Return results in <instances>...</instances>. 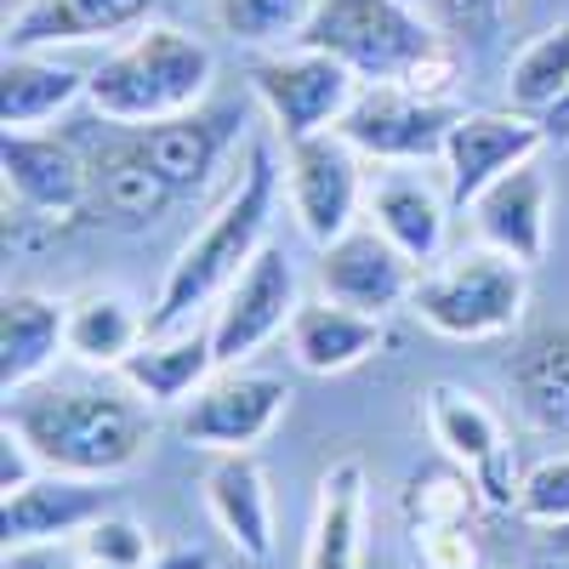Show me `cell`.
<instances>
[{
    "label": "cell",
    "instance_id": "cell-29",
    "mask_svg": "<svg viewBox=\"0 0 569 569\" xmlns=\"http://www.w3.org/2000/svg\"><path fill=\"white\" fill-rule=\"evenodd\" d=\"M319 0H217V23L240 46H297Z\"/></svg>",
    "mask_w": 569,
    "mask_h": 569
},
{
    "label": "cell",
    "instance_id": "cell-26",
    "mask_svg": "<svg viewBox=\"0 0 569 569\" xmlns=\"http://www.w3.org/2000/svg\"><path fill=\"white\" fill-rule=\"evenodd\" d=\"M149 337V313H137L120 291H86L69 302V353L80 365L120 370Z\"/></svg>",
    "mask_w": 569,
    "mask_h": 569
},
{
    "label": "cell",
    "instance_id": "cell-14",
    "mask_svg": "<svg viewBox=\"0 0 569 569\" xmlns=\"http://www.w3.org/2000/svg\"><path fill=\"white\" fill-rule=\"evenodd\" d=\"M479 246H496L507 257H518L525 268H536L547 257V228H552V182L536 160L501 171L479 200L467 206Z\"/></svg>",
    "mask_w": 569,
    "mask_h": 569
},
{
    "label": "cell",
    "instance_id": "cell-22",
    "mask_svg": "<svg viewBox=\"0 0 569 569\" xmlns=\"http://www.w3.org/2000/svg\"><path fill=\"white\" fill-rule=\"evenodd\" d=\"M376 348H382V319H370L359 308H342L330 297L302 302L297 319H291V353L313 376H342V370L365 365Z\"/></svg>",
    "mask_w": 569,
    "mask_h": 569
},
{
    "label": "cell",
    "instance_id": "cell-5",
    "mask_svg": "<svg viewBox=\"0 0 569 569\" xmlns=\"http://www.w3.org/2000/svg\"><path fill=\"white\" fill-rule=\"evenodd\" d=\"M297 46L342 58L359 80H399L416 91H445L450 58L439 34L410 12L405 0H319Z\"/></svg>",
    "mask_w": 569,
    "mask_h": 569
},
{
    "label": "cell",
    "instance_id": "cell-3",
    "mask_svg": "<svg viewBox=\"0 0 569 569\" xmlns=\"http://www.w3.org/2000/svg\"><path fill=\"white\" fill-rule=\"evenodd\" d=\"M222 149H228V120L182 114L160 126H137L91 166V200L114 222H154L211 177Z\"/></svg>",
    "mask_w": 569,
    "mask_h": 569
},
{
    "label": "cell",
    "instance_id": "cell-17",
    "mask_svg": "<svg viewBox=\"0 0 569 569\" xmlns=\"http://www.w3.org/2000/svg\"><path fill=\"white\" fill-rule=\"evenodd\" d=\"M154 12V0H23L7 18L12 52H46V46H74V40H109L137 29Z\"/></svg>",
    "mask_w": 569,
    "mask_h": 569
},
{
    "label": "cell",
    "instance_id": "cell-16",
    "mask_svg": "<svg viewBox=\"0 0 569 569\" xmlns=\"http://www.w3.org/2000/svg\"><path fill=\"white\" fill-rule=\"evenodd\" d=\"M109 512V490L103 479H69V472H40L34 485L7 496L0 530L7 547H29V541H63L80 536L86 525H98Z\"/></svg>",
    "mask_w": 569,
    "mask_h": 569
},
{
    "label": "cell",
    "instance_id": "cell-33",
    "mask_svg": "<svg viewBox=\"0 0 569 569\" xmlns=\"http://www.w3.org/2000/svg\"><path fill=\"white\" fill-rule=\"evenodd\" d=\"M467 507H472V490L461 479H416V490H410V512L421 518V525L467 518Z\"/></svg>",
    "mask_w": 569,
    "mask_h": 569
},
{
    "label": "cell",
    "instance_id": "cell-20",
    "mask_svg": "<svg viewBox=\"0 0 569 569\" xmlns=\"http://www.w3.org/2000/svg\"><path fill=\"white\" fill-rule=\"evenodd\" d=\"M365 206H370V222L382 228L416 268H433L445 257V233H450V211H456L450 194H433L421 177L388 171L365 194Z\"/></svg>",
    "mask_w": 569,
    "mask_h": 569
},
{
    "label": "cell",
    "instance_id": "cell-36",
    "mask_svg": "<svg viewBox=\"0 0 569 569\" xmlns=\"http://www.w3.org/2000/svg\"><path fill=\"white\" fill-rule=\"evenodd\" d=\"M536 126H541V137H547V149H569V86H563V98H558Z\"/></svg>",
    "mask_w": 569,
    "mask_h": 569
},
{
    "label": "cell",
    "instance_id": "cell-23",
    "mask_svg": "<svg viewBox=\"0 0 569 569\" xmlns=\"http://www.w3.org/2000/svg\"><path fill=\"white\" fill-rule=\"evenodd\" d=\"M507 382H512V399L530 427L569 433V330H558V325L530 330L507 365Z\"/></svg>",
    "mask_w": 569,
    "mask_h": 569
},
{
    "label": "cell",
    "instance_id": "cell-38",
    "mask_svg": "<svg viewBox=\"0 0 569 569\" xmlns=\"http://www.w3.org/2000/svg\"><path fill=\"white\" fill-rule=\"evenodd\" d=\"M149 569H211V552H200V547H171V552H160Z\"/></svg>",
    "mask_w": 569,
    "mask_h": 569
},
{
    "label": "cell",
    "instance_id": "cell-18",
    "mask_svg": "<svg viewBox=\"0 0 569 569\" xmlns=\"http://www.w3.org/2000/svg\"><path fill=\"white\" fill-rule=\"evenodd\" d=\"M217 348H211V325L206 330H166V337H142L137 353L120 365L126 388L149 405H182L194 399L211 376H217Z\"/></svg>",
    "mask_w": 569,
    "mask_h": 569
},
{
    "label": "cell",
    "instance_id": "cell-32",
    "mask_svg": "<svg viewBox=\"0 0 569 569\" xmlns=\"http://www.w3.org/2000/svg\"><path fill=\"white\" fill-rule=\"evenodd\" d=\"M416 552H421V569H479V541H472L467 518H445V525H421Z\"/></svg>",
    "mask_w": 569,
    "mask_h": 569
},
{
    "label": "cell",
    "instance_id": "cell-7",
    "mask_svg": "<svg viewBox=\"0 0 569 569\" xmlns=\"http://www.w3.org/2000/svg\"><path fill=\"white\" fill-rule=\"evenodd\" d=\"M284 188H291L297 228L313 246H330L353 228L365 206V154L342 131H313L284 142Z\"/></svg>",
    "mask_w": 569,
    "mask_h": 569
},
{
    "label": "cell",
    "instance_id": "cell-34",
    "mask_svg": "<svg viewBox=\"0 0 569 569\" xmlns=\"http://www.w3.org/2000/svg\"><path fill=\"white\" fill-rule=\"evenodd\" d=\"M7 569H86V552L69 541H29L7 547Z\"/></svg>",
    "mask_w": 569,
    "mask_h": 569
},
{
    "label": "cell",
    "instance_id": "cell-30",
    "mask_svg": "<svg viewBox=\"0 0 569 569\" xmlns=\"http://www.w3.org/2000/svg\"><path fill=\"white\" fill-rule=\"evenodd\" d=\"M80 552L91 563H109V569H149L154 563L149 558V536H142L131 518H114V512H103L98 525L80 530Z\"/></svg>",
    "mask_w": 569,
    "mask_h": 569
},
{
    "label": "cell",
    "instance_id": "cell-39",
    "mask_svg": "<svg viewBox=\"0 0 569 569\" xmlns=\"http://www.w3.org/2000/svg\"><path fill=\"white\" fill-rule=\"evenodd\" d=\"M547 552L569 558V525H552V530H547Z\"/></svg>",
    "mask_w": 569,
    "mask_h": 569
},
{
    "label": "cell",
    "instance_id": "cell-6",
    "mask_svg": "<svg viewBox=\"0 0 569 569\" xmlns=\"http://www.w3.org/2000/svg\"><path fill=\"white\" fill-rule=\"evenodd\" d=\"M410 308L427 330L450 342H490L518 330L530 308V268L496 251V246H467L433 268H421Z\"/></svg>",
    "mask_w": 569,
    "mask_h": 569
},
{
    "label": "cell",
    "instance_id": "cell-24",
    "mask_svg": "<svg viewBox=\"0 0 569 569\" xmlns=\"http://www.w3.org/2000/svg\"><path fill=\"white\" fill-rule=\"evenodd\" d=\"M359 536H365V467L337 461L319 479V507H313L302 569H359V552H365Z\"/></svg>",
    "mask_w": 569,
    "mask_h": 569
},
{
    "label": "cell",
    "instance_id": "cell-21",
    "mask_svg": "<svg viewBox=\"0 0 569 569\" xmlns=\"http://www.w3.org/2000/svg\"><path fill=\"white\" fill-rule=\"evenodd\" d=\"M206 501L211 518L222 525V536L233 541V552L268 563L273 558V501H268V479L246 450H228L211 472H206Z\"/></svg>",
    "mask_w": 569,
    "mask_h": 569
},
{
    "label": "cell",
    "instance_id": "cell-40",
    "mask_svg": "<svg viewBox=\"0 0 569 569\" xmlns=\"http://www.w3.org/2000/svg\"><path fill=\"white\" fill-rule=\"evenodd\" d=\"M86 569H109V563H91V558H86Z\"/></svg>",
    "mask_w": 569,
    "mask_h": 569
},
{
    "label": "cell",
    "instance_id": "cell-11",
    "mask_svg": "<svg viewBox=\"0 0 569 569\" xmlns=\"http://www.w3.org/2000/svg\"><path fill=\"white\" fill-rule=\"evenodd\" d=\"M302 297H297V268L291 257H284L279 246H262L251 257V268L240 273L222 291L217 313H211V348H217V365L233 370L246 365L268 337H279V330H291Z\"/></svg>",
    "mask_w": 569,
    "mask_h": 569
},
{
    "label": "cell",
    "instance_id": "cell-19",
    "mask_svg": "<svg viewBox=\"0 0 569 569\" xmlns=\"http://www.w3.org/2000/svg\"><path fill=\"white\" fill-rule=\"evenodd\" d=\"M58 353H69V302H52L40 291H12L7 308H0V388L23 393L52 370Z\"/></svg>",
    "mask_w": 569,
    "mask_h": 569
},
{
    "label": "cell",
    "instance_id": "cell-37",
    "mask_svg": "<svg viewBox=\"0 0 569 569\" xmlns=\"http://www.w3.org/2000/svg\"><path fill=\"white\" fill-rule=\"evenodd\" d=\"M445 7H450L461 23H490V18L507 12V0H445Z\"/></svg>",
    "mask_w": 569,
    "mask_h": 569
},
{
    "label": "cell",
    "instance_id": "cell-25",
    "mask_svg": "<svg viewBox=\"0 0 569 569\" xmlns=\"http://www.w3.org/2000/svg\"><path fill=\"white\" fill-rule=\"evenodd\" d=\"M86 86H91V74H80L74 63L40 58V52H7V69H0V114H7V131L46 126L69 103H80Z\"/></svg>",
    "mask_w": 569,
    "mask_h": 569
},
{
    "label": "cell",
    "instance_id": "cell-2",
    "mask_svg": "<svg viewBox=\"0 0 569 569\" xmlns=\"http://www.w3.org/2000/svg\"><path fill=\"white\" fill-rule=\"evenodd\" d=\"M7 427L40 456L46 472L69 479H114L149 450V416L126 393L23 388L7 393Z\"/></svg>",
    "mask_w": 569,
    "mask_h": 569
},
{
    "label": "cell",
    "instance_id": "cell-1",
    "mask_svg": "<svg viewBox=\"0 0 569 569\" xmlns=\"http://www.w3.org/2000/svg\"><path fill=\"white\" fill-rule=\"evenodd\" d=\"M273 194H279V166L262 142L246 149V171L228 188V200L206 217V228L182 246V257L171 262L160 302L149 308V337H166V330L194 325L200 308H217L222 291L251 268V257L268 246V217H273Z\"/></svg>",
    "mask_w": 569,
    "mask_h": 569
},
{
    "label": "cell",
    "instance_id": "cell-9",
    "mask_svg": "<svg viewBox=\"0 0 569 569\" xmlns=\"http://www.w3.org/2000/svg\"><path fill=\"white\" fill-rule=\"evenodd\" d=\"M450 126H456V109L445 98L399 86V80H376L353 98V109L342 114L337 131L365 160H433V154H445Z\"/></svg>",
    "mask_w": 569,
    "mask_h": 569
},
{
    "label": "cell",
    "instance_id": "cell-28",
    "mask_svg": "<svg viewBox=\"0 0 569 569\" xmlns=\"http://www.w3.org/2000/svg\"><path fill=\"white\" fill-rule=\"evenodd\" d=\"M563 86H569V23H552V29H541L525 52L512 58V69H507V103L518 114L541 120L563 98Z\"/></svg>",
    "mask_w": 569,
    "mask_h": 569
},
{
    "label": "cell",
    "instance_id": "cell-27",
    "mask_svg": "<svg viewBox=\"0 0 569 569\" xmlns=\"http://www.w3.org/2000/svg\"><path fill=\"white\" fill-rule=\"evenodd\" d=\"M421 405H427V433H433V445H439L450 461H461V467L479 472L485 461H496V456L507 450V433H501L496 410H490L485 399H472L467 388L439 382V388H427Z\"/></svg>",
    "mask_w": 569,
    "mask_h": 569
},
{
    "label": "cell",
    "instance_id": "cell-10",
    "mask_svg": "<svg viewBox=\"0 0 569 569\" xmlns=\"http://www.w3.org/2000/svg\"><path fill=\"white\" fill-rule=\"evenodd\" d=\"M284 405H291V382H284V376L233 365V370H217L211 382L188 399L177 433L188 445H200V450H217V456L251 450V445H262L273 433V421L284 416Z\"/></svg>",
    "mask_w": 569,
    "mask_h": 569
},
{
    "label": "cell",
    "instance_id": "cell-4",
    "mask_svg": "<svg viewBox=\"0 0 569 569\" xmlns=\"http://www.w3.org/2000/svg\"><path fill=\"white\" fill-rule=\"evenodd\" d=\"M211 74H217V58H211L206 40H194L188 29H171V23H149L142 34H131L120 52H109L91 69L86 103L109 126L137 131V126L200 114Z\"/></svg>",
    "mask_w": 569,
    "mask_h": 569
},
{
    "label": "cell",
    "instance_id": "cell-35",
    "mask_svg": "<svg viewBox=\"0 0 569 569\" xmlns=\"http://www.w3.org/2000/svg\"><path fill=\"white\" fill-rule=\"evenodd\" d=\"M40 472H46V467H40V456H34V450H29V445L12 433V427H7V450H0V490L12 496V490L34 485Z\"/></svg>",
    "mask_w": 569,
    "mask_h": 569
},
{
    "label": "cell",
    "instance_id": "cell-31",
    "mask_svg": "<svg viewBox=\"0 0 569 569\" xmlns=\"http://www.w3.org/2000/svg\"><path fill=\"white\" fill-rule=\"evenodd\" d=\"M518 512L541 530L569 525V456H552L536 472H525V485H518Z\"/></svg>",
    "mask_w": 569,
    "mask_h": 569
},
{
    "label": "cell",
    "instance_id": "cell-12",
    "mask_svg": "<svg viewBox=\"0 0 569 569\" xmlns=\"http://www.w3.org/2000/svg\"><path fill=\"white\" fill-rule=\"evenodd\" d=\"M421 268L388 240L382 228H348L342 240L319 246V291L342 308H359L370 319H388L399 302H410Z\"/></svg>",
    "mask_w": 569,
    "mask_h": 569
},
{
    "label": "cell",
    "instance_id": "cell-13",
    "mask_svg": "<svg viewBox=\"0 0 569 569\" xmlns=\"http://www.w3.org/2000/svg\"><path fill=\"white\" fill-rule=\"evenodd\" d=\"M547 149V137L530 114H518V109H479V114H456L450 137H445V171H450V206L467 211L472 200L485 194V188L512 171V166H525Z\"/></svg>",
    "mask_w": 569,
    "mask_h": 569
},
{
    "label": "cell",
    "instance_id": "cell-8",
    "mask_svg": "<svg viewBox=\"0 0 569 569\" xmlns=\"http://www.w3.org/2000/svg\"><path fill=\"white\" fill-rule=\"evenodd\" d=\"M251 80H257V98L268 103L284 142L313 137V131H337L359 98V74L342 58L313 52V46H291V52L279 46L273 58L257 63Z\"/></svg>",
    "mask_w": 569,
    "mask_h": 569
},
{
    "label": "cell",
    "instance_id": "cell-15",
    "mask_svg": "<svg viewBox=\"0 0 569 569\" xmlns=\"http://www.w3.org/2000/svg\"><path fill=\"white\" fill-rule=\"evenodd\" d=\"M0 171H7V194L40 217H74L91 200V166L63 137L7 131V142H0Z\"/></svg>",
    "mask_w": 569,
    "mask_h": 569
}]
</instances>
